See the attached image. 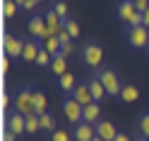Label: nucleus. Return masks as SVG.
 Masks as SVG:
<instances>
[{
	"label": "nucleus",
	"mask_w": 149,
	"mask_h": 141,
	"mask_svg": "<svg viewBox=\"0 0 149 141\" xmlns=\"http://www.w3.org/2000/svg\"><path fill=\"white\" fill-rule=\"evenodd\" d=\"M34 86H19L12 96V108L22 115H31L34 112Z\"/></svg>",
	"instance_id": "f257e3e1"
},
{
	"label": "nucleus",
	"mask_w": 149,
	"mask_h": 141,
	"mask_svg": "<svg viewBox=\"0 0 149 141\" xmlns=\"http://www.w3.org/2000/svg\"><path fill=\"white\" fill-rule=\"evenodd\" d=\"M99 79H101V84H104V89H106V93H108V98H120V91H123L125 84L120 81V74H118L113 67L101 69V72H99Z\"/></svg>",
	"instance_id": "f03ea898"
},
{
	"label": "nucleus",
	"mask_w": 149,
	"mask_h": 141,
	"mask_svg": "<svg viewBox=\"0 0 149 141\" xmlns=\"http://www.w3.org/2000/svg\"><path fill=\"white\" fill-rule=\"evenodd\" d=\"M125 41H127L130 48H135V50L149 48V26H144V24L127 26V29H125Z\"/></svg>",
	"instance_id": "7ed1b4c3"
},
{
	"label": "nucleus",
	"mask_w": 149,
	"mask_h": 141,
	"mask_svg": "<svg viewBox=\"0 0 149 141\" xmlns=\"http://www.w3.org/2000/svg\"><path fill=\"white\" fill-rule=\"evenodd\" d=\"M118 19L127 26H139L142 24V12L132 5V0H120L118 3Z\"/></svg>",
	"instance_id": "20e7f679"
},
{
	"label": "nucleus",
	"mask_w": 149,
	"mask_h": 141,
	"mask_svg": "<svg viewBox=\"0 0 149 141\" xmlns=\"http://www.w3.org/2000/svg\"><path fill=\"white\" fill-rule=\"evenodd\" d=\"M82 60L89 69H99L101 62H104V48H101V43L96 41H89L82 45Z\"/></svg>",
	"instance_id": "39448f33"
},
{
	"label": "nucleus",
	"mask_w": 149,
	"mask_h": 141,
	"mask_svg": "<svg viewBox=\"0 0 149 141\" xmlns=\"http://www.w3.org/2000/svg\"><path fill=\"white\" fill-rule=\"evenodd\" d=\"M63 112H65V117H68L74 127H77L79 122H84V108H82L72 96H65L63 98Z\"/></svg>",
	"instance_id": "423d86ee"
},
{
	"label": "nucleus",
	"mask_w": 149,
	"mask_h": 141,
	"mask_svg": "<svg viewBox=\"0 0 149 141\" xmlns=\"http://www.w3.org/2000/svg\"><path fill=\"white\" fill-rule=\"evenodd\" d=\"M24 43L17 34H5L3 39V48H5V58H12V60H22V50H24Z\"/></svg>",
	"instance_id": "0eeeda50"
},
{
	"label": "nucleus",
	"mask_w": 149,
	"mask_h": 141,
	"mask_svg": "<svg viewBox=\"0 0 149 141\" xmlns=\"http://www.w3.org/2000/svg\"><path fill=\"white\" fill-rule=\"evenodd\" d=\"M7 129L10 131H15L17 136L19 134H26V115H22V112H10L7 115Z\"/></svg>",
	"instance_id": "6e6552de"
},
{
	"label": "nucleus",
	"mask_w": 149,
	"mask_h": 141,
	"mask_svg": "<svg viewBox=\"0 0 149 141\" xmlns=\"http://www.w3.org/2000/svg\"><path fill=\"white\" fill-rule=\"evenodd\" d=\"M70 96L79 103L82 108H87V105H91V103H96L94 100V96H91V89H89V84H77V89H74Z\"/></svg>",
	"instance_id": "1a4fd4ad"
},
{
	"label": "nucleus",
	"mask_w": 149,
	"mask_h": 141,
	"mask_svg": "<svg viewBox=\"0 0 149 141\" xmlns=\"http://www.w3.org/2000/svg\"><path fill=\"white\" fill-rule=\"evenodd\" d=\"M94 136H96V127L89 124V122H79V124L74 127V131H72L74 141H91Z\"/></svg>",
	"instance_id": "9d476101"
},
{
	"label": "nucleus",
	"mask_w": 149,
	"mask_h": 141,
	"mask_svg": "<svg viewBox=\"0 0 149 141\" xmlns=\"http://www.w3.org/2000/svg\"><path fill=\"white\" fill-rule=\"evenodd\" d=\"M41 50H43L41 41H36V39L26 41V43H24V50H22V60H24V62H36V58H39Z\"/></svg>",
	"instance_id": "9b49d317"
},
{
	"label": "nucleus",
	"mask_w": 149,
	"mask_h": 141,
	"mask_svg": "<svg viewBox=\"0 0 149 141\" xmlns=\"http://www.w3.org/2000/svg\"><path fill=\"white\" fill-rule=\"evenodd\" d=\"M96 136H101L104 141H113L118 136V129H116V124L111 120H101L96 124Z\"/></svg>",
	"instance_id": "f8f14e48"
},
{
	"label": "nucleus",
	"mask_w": 149,
	"mask_h": 141,
	"mask_svg": "<svg viewBox=\"0 0 149 141\" xmlns=\"http://www.w3.org/2000/svg\"><path fill=\"white\" fill-rule=\"evenodd\" d=\"M89 89H91V96H94V100L96 103H101L104 98H108V93H106V89H104V84H101V79H99V74H94V77H89Z\"/></svg>",
	"instance_id": "ddd939ff"
},
{
	"label": "nucleus",
	"mask_w": 149,
	"mask_h": 141,
	"mask_svg": "<svg viewBox=\"0 0 149 141\" xmlns=\"http://www.w3.org/2000/svg\"><path fill=\"white\" fill-rule=\"evenodd\" d=\"M43 17H46V24H48V29H51V34H53V36H58V34L63 31V19H60L58 14H55V10H53V7H51V10L46 12Z\"/></svg>",
	"instance_id": "4468645a"
},
{
	"label": "nucleus",
	"mask_w": 149,
	"mask_h": 141,
	"mask_svg": "<svg viewBox=\"0 0 149 141\" xmlns=\"http://www.w3.org/2000/svg\"><path fill=\"white\" fill-rule=\"evenodd\" d=\"M84 122H89V124H99L101 122V105L99 103H91V105L84 108Z\"/></svg>",
	"instance_id": "2eb2a0df"
},
{
	"label": "nucleus",
	"mask_w": 149,
	"mask_h": 141,
	"mask_svg": "<svg viewBox=\"0 0 149 141\" xmlns=\"http://www.w3.org/2000/svg\"><path fill=\"white\" fill-rule=\"evenodd\" d=\"M139 98V86L137 84H125L123 91H120V100L123 103H135Z\"/></svg>",
	"instance_id": "dca6fc26"
},
{
	"label": "nucleus",
	"mask_w": 149,
	"mask_h": 141,
	"mask_svg": "<svg viewBox=\"0 0 149 141\" xmlns=\"http://www.w3.org/2000/svg\"><path fill=\"white\" fill-rule=\"evenodd\" d=\"M58 86H60V89L70 96V93L77 89V79H74V74H72V72H68V74H63V77H58Z\"/></svg>",
	"instance_id": "f3484780"
},
{
	"label": "nucleus",
	"mask_w": 149,
	"mask_h": 141,
	"mask_svg": "<svg viewBox=\"0 0 149 141\" xmlns=\"http://www.w3.org/2000/svg\"><path fill=\"white\" fill-rule=\"evenodd\" d=\"M51 72L55 74V77H63V74H68V58H63V55H55L53 62H51Z\"/></svg>",
	"instance_id": "a211bd4d"
},
{
	"label": "nucleus",
	"mask_w": 149,
	"mask_h": 141,
	"mask_svg": "<svg viewBox=\"0 0 149 141\" xmlns=\"http://www.w3.org/2000/svg\"><path fill=\"white\" fill-rule=\"evenodd\" d=\"M34 112H36V115H43V112H48V100H46L43 91H39V89L34 91Z\"/></svg>",
	"instance_id": "6ab92c4d"
},
{
	"label": "nucleus",
	"mask_w": 149,
	"mask_h": 141,
	"mask_svg": "<svg viewBox=\"0 0 149 141\" xmlns=\"http://www.w3.org/2000/svg\"><path fill=\"white\" fill-rule=\"evenodd\" d=\"M41 45H43V50H48L53 58L55 55H60V48H63V41L58 39V36H51V39H46V41H41Z\"/></svg>",
	"instance_id": "aec40b11"
},
{
	"label": "nucleus",
	"mask_w": 149,
	"mask_h": 141,
	"mask_svg": "<svg viewBox=\"0 0 149 141\" xmlns=\"http://www.w3.org/2000/svg\"><path fill=\"white\" fill-rule=\"evenodd\" d=\"M41 131V117L31 112V115H26V134H39Z\"/></svg>",
	"instance_id": "412c9836"
},
{
	"label": "nucleus",
	"mask_w": 149,
	"mask_h": 141,
	"mask_svg": "<svg viewBox=\"0 0 149 141\" xmlns=\"http://www.w3.org/2000/svg\"><path fill=\"white\" fill-rule=\"evenodd\" d=\"M19 10H22V7L17 5L15 0H3V17H5V19H12Z\"/></svg>",
	"instance_id": "4be33fe9"
},
{
	"label": "nucleus",
	"mask_w": 149,
	"mask_h": 141,
	"mask_svg": "<svg viewBox=\"0 0 149 141\" xmlns=\"http://www.w3.org/2000/svg\"><path fill=\"white\" fill-rule=\"evenodd\" d=\"M137 127H139V134L149 139V110H142L137 117Z\"/></svg>",
	"instance_id": "5701e85b"
},
{
	"label": "nucleus",
	"mask_w": 149,
	"mask_h": 141,
	"mask_svg": "<svg viewBox=\"0 0 149 141\" xmlns=\"http://www.w3.org/2000/svg\"><path fill=\"white\" fill-rule=\"evenodd\" d=\"M41 117V131H55V117L51 115V112H43V115H39Z\"/></svg>",
	"instance_id": "b1692460"
},
{
	"label": "nucleus",
	"mask_w": 149,
	"mask_h": 141,
	"mask_svg": "<svg viewBox=\"0 0 149 141\" xmlns=\"http://www.w3.org/2000/svg\"><path fill=\"white\" fill-rule=\"evenodd\" d=\"M51 7H53V10H55V14H58V17H60L63 22H65V19H70V12H68V5H65L63 0H55V3H53Z\"/></svg>",
	"instance_id": "393cba45"
},
{
	"label": "nucleus",
	"mask_w": 149,
	"mask_h": 141,
	"mask_svg": "<svg viewBox=\"0 0 149 141\" xmlns=\"http://www.w3.org/2000/svg\"><path fill=\"white\" fill-rule=\"evenodd\" d=\"M63 26H65V31H68L72 39H77V36H79V24L74 22L72 17H70V19H65V22H63Z\"/></svg>",
	"instance_id": "a878e982"
},
{
	"label": "nucleus",
	"mask_w": 149,
	"mask_h": 141,
	"mask_svg": "<svg viewBox=\"0 0 149 141\" xmlns=\"http://www.w3.org/2000/svg\"><path fill=\"white\" fill-rule=\"evenodd\" d=\"M51 62H53V55L48 50H41L39 58H36V65H39V67H51Z\"/></svg>",
	"instance_id": "bb28decb"
},
{
	"label": "nucleus",
	"mask_w": 149,
	"mask_h": 141,
	"mask_svg": "<svg viewBox=\"0 0 149 141\" xmlns=\"http://www.w3.org/2000/svg\"><path fill=\"white\" fill-rule=\"evenodd\" d=\"M51 141H70V131H63V129H55L51 134Z\"/></svg>",
	"instance_id": "cd10ccee"
},
{
	"label": "nucleus",
	"mask_w": 149,
	"mask_h": 141,
	"mask_svg": "<svg viewBox=\"0 0 149 141\" xmlns=\"http://www.w3.org/2000/svg\"><path fill=\"white\" fill-rule=\"evenodd\" d=\"M72 53H74V43H72V41L63 43V48H60V55H63V58H70Z\"/></svg>",
	"instance_id": "c85d7f7f"
},
{
	"label": "nucleus",
	"mask_w": 149,
	"mask_h": 141,
	"mask_svg": "<svg viewBox=\"0 0 149 141\" xmlns=\"http://www.w3.org/2000/svg\"><path fill=\"white\" fill-rule=\"evenodd\" d=\"M36 7H39V0H26V3L22 5L24 12H36Z\"/></svg>",
	"instance_id": "c756f323"
},
{
	"label": "nucleus",
	"mask_w": 149,
	"mask_h": 141,
	"mask_svg": "<svg viewBox=\"0 0 149 141\" xmlns=\"http://www.w3.org/2000/svg\"><path fill=\"white\" fill-rule=\"evenodd\" d=\"M132 5L137 7V10H139V12H144V10H147V7H149V0H132Z\"/></svg>",
	"instance_id": "7c9ffc66"
},
{
	"label": "nucleus",
	"mask_w": 149,
	"mask_h": 141,
	"mask_svg": "<svg viewBox=\"0 0 149 141\" xmlns=\"http://www.w3.org/2000/svg\"><path fill=\"white\" fill-rule=\"evenodd\" d=\"M3 141H17V134L10 131V129H5V131H3Z\"/></svg>",
	"instance_id": "2f4dec72"
},
{
	"label": "nucleus",
	"mask_w": 149,
	"mask_h": 141,
	"mask_svg": "<svg viewBox=\"0 0 149 141\" xmlns=\"http://www.w3.org/2000/svg\"><path fill=\"white\" fill-rule=\"evenodd\" d=\"M58 39H60V41H63V43H68V41H72V36H70V34H68V31H65V26H63V31H60V34H58Z\"/></svg>",
	"instance_id": "473e14b6"
},
{
	"label": "nucleus",
	"mask_w": 149,
	"mask_h": 141,
	"mask_svg": "<svg viewBox=\"0 0 149 141\" xmlns=\"http://www.w3.org/2000/svg\"><path fill=\"white\" fill-rule=\"evenodd\" d=\"M113 141H132V139H130V136L125 134V131H118V136H116Z\"/></svg>",
	"instance_id": "72a5a7b5"
},
{
	"label": "nucleus",
	"mask_w": 149,
	"mask_h": 141,
	"mask_svg": "<svg viewBox=\"0 0 149 141\" xmlns=\"http://www.w3.org/2000/svg\"><path fill=\"white\" fill-rule=\"evenodd\" d=\"M142 24H144V26H149V7L142 12Z\"/></svg>",
	"instance_id": "f704fd0d"
},
{
	"label": "nucleus",
	"mask_w": 149,
	"mask_h": 141,
	"mask_svg": "<svg viewBox=\"0 0 149 141\" xmlns=\"http://www.w3.org/2000/svg\"><path fill=\"white\" fill-rule=\"evenodd\" d=\"M135 141H149V139H147V136H142V134H139V136H137Z\"/></svg>",
	"instance_id": "c9c22d12"
},
{
	"label": "nucleus",
	"mask_w": 149,
	"mask_h": 141,
	"mask_svg": "<svg viewBox=\"0 0 149 141\" xmlns=\"http://www.w3.org/2000/svg\"><path fill=\"white\" fill-rule=\"evenodd\" d=\"M15 3H17V5H19V7H22V5L26 3V0H15Z\"/></svg>",
	"instance_id": "e433bc0d"
},
{
	"label": "nucleus",
	"mask_w": 149,
	"mask_h": 141,
	"mask_svg": "<svg viewBox=\"0 0 149 141\" xmlns=\"http://www.w3.org/2000/svg\"><path fill=\"white\" fill-rule=\"evenodd\" d=\"M91 141H104V139H101V136H94V139H91Z\"/></svg>",
	"instance_id": "4c0bfd02"
},
{
	"label": "nucleus",
	"mask_w": 149,
	"mask_h": 141,
	"mask_svg": "<svg viewBox=\"0 0 149 141\" xmlns=\"http://www.w3.org/2000/svg\"><path fill=\"white\" fill-rule=\"evenodd\" d=\"M39 3H43V0H39Z\"/></svg>",
	"instance_id": "58836bf2"
},
{
	"label": "nucleus",
	"mask_w": 149,
	"mask_h": 141,
	"mask_svg": "<svg viewBox=\"0 0 149 141\" xmlns=\"http://www.w3.org/2000/svg\"><path fill=\"white\" fill-rule=\"evenodd\" d=\"M147 50H149V48H147Z\"/></svg>",
	"instance_id": "ea45409f"
}]
</instances>
